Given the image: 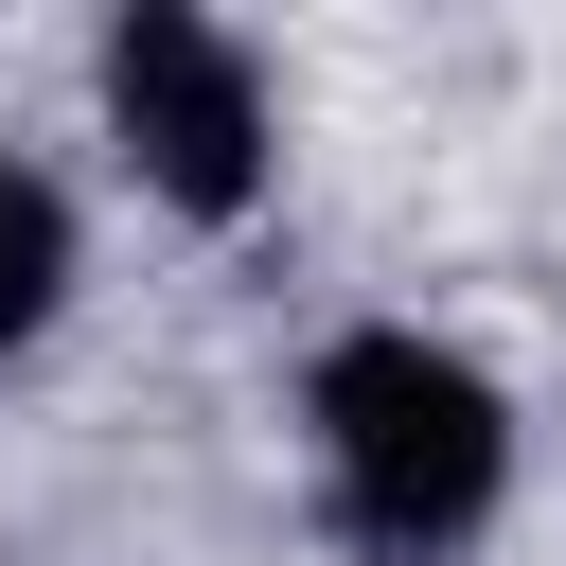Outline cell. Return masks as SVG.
Masks as SVG:
<instances>
[{
  "label": "cell",
  "instance_id": "cell-1",
  "mask_svg": "<svg viewBox=\"0 0 566 566\" xmlns=\"http://www.w3.org/2000/svg\"><path fill=\"white\" fill-rule=\"evenodd\" d=\"M318 460H336L354 548L424 566V548H460V531L495 513L513 424H495V389H478L442 336H336V354H318Z\"/></svg>",
  "mask_w": 566,
  "mask_h": 566
},
{
  "label": "cell",
  "instance_id": "cell-2",
  "mask_svg": "<svg viewBox=\"0 0 566 566\" xmlns=\"http://www.w3.org/2000/svg\"><path fill=\"white\" fill-rule=\"evenodd\" d=\"M106 124H124V159H142L177 212H248V195H265V71H248L212 18H177V0H142V18L106 35Z\"/></svg>",
  "mask_w": 566,
  "mask_h": 566
},
{
  "label": "cell",
  "instance_id": "cell-3",
  "mask_svg": "<svg viewBox=\"0 0 566 566\" xmlns=\"http://www.w3.org/2000/svg\"><path fill=\"white\" fill-rule=\"evenodd\" d=\"M53 283H71V212H53V177H0V354L53 318Z\"/></svg>",
  "mask_w": 566,
  "mask_h": 566
}]
</instances>
